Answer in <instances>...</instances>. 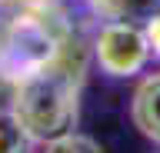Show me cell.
<instances>
[{"instance_id": "cell-1", "label": "cell", "mask_w": 160, "mask_h": 153, "mask_svg": "<svg viewBox=\"0 0 160 153\" xmlns=\"http://www.w3.org/2000/svg\"><path fill=\"white\" fill-rule=\"evenodd\" d=\"M13 117L30 136H60L73 117V77L57 60L23 80L13 103Z\"/></svg>"}, {"instance_id": "cell-2", "label": "cell", "mask_w": 160, "mask_h": 153, "mask_svg": "<svg viewBox=\"0 0 160 153\" xmlns=\"http://www.w3.org/2000/svg\"><path fill=\"white\" fill-rule=\"evenodd\" d=\"M97 53L110 73H133L147 60V37L130 23H113L100 33Z\"/></svg>"}, {"instance_id": "cell-3", "label": "cell", "mask_w": 160, "mask_h": 153, "mask_svg": "<svg viewBox=\"0 0 160 153\" xmlns=\"http://www.w3.org/2000/svg\"><path fill=\"white\" fill-rule=\"evenodd\" d=\"M133 117H137L140 130L160 140V77L147 80L137 90V103H133Z\"/></svg>"}, {"instance_id": "cell-4", "label": "cell", "mask_w": 160, "mask_h": 153, "mask_svg": "<svg viewBox=\"0 0 160 153\" xmlns=\"http://www.w3.org/2000/svg\"><path fill=\"white\" fill-rule=\"evenodd\" d=\"M33 136L13 113H0V153H30Z\"/></svg>"}, {"instance_id": "cell-5", "label": "cell", "mask_w": 160, "mask_h": 153, "mask_svg": "<svg viewBox=\"0 0 160 153\" xmlns=\"http://www.w3.org/2000/svg\"><path fill=\"white\" fill-rule=\"evenodd\" d=\"M103 10L113 13V17H130V20H140V17H160V0H100Z\"/></svg>"}, {"instance_id": "cell-6", "label": "cell", "mask_w": 160, "mask_h": 153, "mask_svg": "<svg viewBox=\"0 0 160 153\" xmlns=\"http://www.w3.org/2000/svg\"><path fill=\"white\" fill-rule=\"evenodd\" d=\"M47 153H103L97 143L90 140V136H80V133H60L53 136Z\"/></svg>"}, {"instance_id": "cell-7", "label": "cell", "mask_w": 160, "mask_h": 153, "mask_svg": "<svg viewBox=\"0 0 160 153\" xmlns=\"http://www.w3.org/2000/svg\"><path fill=\"white\" fill-rule=\"evenodd\" d=\"M0 3H37V0H0Z\"/></svg>"}]
</instances>
